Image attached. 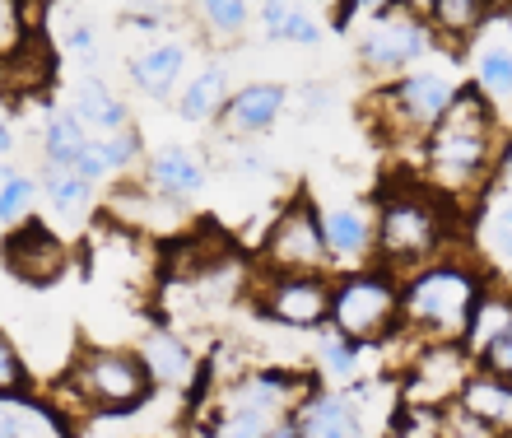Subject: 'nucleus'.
<instances>
[{
    "label": "nucleus",
    "mask_w": 512,
    "mask_h": 438,
    "mask_svg": "<svg viewBox=\"0 0 512 438\" xmlns=\"http://www.w3.org/2000/svg\"><path fill=\"white\" fill-rule=\"evenodd\" d=\"M84 140L89 131L80 126V117L70 108H52L42 117V164L47 168H70L75 164V154L84 150Z\"/></svg>",
    "instance_id": "bb28decb"
},
{
    "label": "nucleus",
    "mask_w": 512,
    "mask_h": 438,
    "mask_svg": "<svg viewBox=\"0 0 512 438\" xmlns=\"http://www.w3.org/2000/svg\"><path fill=\"white\" fill-rule=\"evenodd\" d=\"M10 150H14V131H10V122L0 117V159H5Z\"/></svg>",
    "instance_id": "c03bdc74"
},
{
    "label": "nucleus",
    "mask_w": 512,
    "mask_h": 438,
    "mask_svg": "<svg viewBox=\"0 0 512 438\" xmlns=\"http://www.w3.org/2000/svg\"><path fill=\"white\" fill-rule=\"evenodd\" d=\"M475 355L461 341H419L401 378V411H443L471 378Z\"/></svg>",
    "instance_id": "1a4fd4ad"
},
{
    "label": "nucleus",
    "mask_w": 512,
    "mask_h": 438,
    "mask_svg": "<svg viewBox=\"0 0 512 438\" xmlns=\"http://www.w3.org/2000/svg\"><path fill=\"white\" fill-rule=\"evenodd\" d=\"M475 89L494 103V108H512V47L508 42H489L475 56Z\"/></svg>",
    "instance_id": "cd10ccee"
},
{
    "label": "nucleus",
    "mask_w": 512,
    "mask_h": 438,
    "mask_svg": "<svg viewBox=\"0 0 512 438\" xmlns=\"http://www.w3.org/2000/svg\"><path fill=\"white\" fill-rule=\"evenodd\" d=\"M322 238L331 271H354L373 261V210L368 206H331L322 210Z\"/></svg>",
    "instance_id": "2eb2a0df"
},
{
    "label": "nucleus",
    "mask_w": 512,
    "mask_h": 438,
    "mask_svg": "<svg viewBox=\"0 0 512 438\" xmlns=\"http://www.w3.org/2000/svg\"><path fill=\"white\" fill-rule=\"evenodd\" d=\"M135 355H140V364H145V373H149V383L154 387H173V392H182V387H191V378H196V355H191V345L168 327L145 331L140 345H135Z\"/></svg>",
    "instance_id": "a211bd4d"
},
{
    "label": "nucleus",
    "mask_w": 512,
    "mask_h": 438,
    "mask_svg": "<svg viewBox=\"0 0 512 438\" xmlns=\"http://www.w3.org/2000/svg\"><path fill=\"white\" fill-rule=\"evenodd\" d=\"M70 168H75L84 182H94V187H98V182H108L112 168H108V154H103V140H98V136L84 140V150L75 154V164H70Z\"/></svg>",
    "instance_id": "4c0bfd02"
},
{
    "label": "nucleus",
    "mask_w": 512,
    "mask_h": 438,
    "mask_svg": "<svg viewBox=\"0 0 512 438\" xmlns=\"http://www.w3.org/2000/svg\"><path fill=\"white\" fill-rule=\"evenodd\" d=\"M433 415H438V411H433ZM433 415L429 411H401V420H396V429H391L387 438H438Z\"/></svg>",
    "instance_id": "58836bf2"
},
{
    "label": "nucleus",
    "mask_w": 512,
    "mask_h": 438,
    "mask_svg": "<svg viewBox=\"0 0 512 438\" xmlns=\"http://www.w3.org/2000/svg\"><path fill=\"white\" fill-rule=\"evenodd\" d=\"M163 257H168V271H173L177 280H205V275L219 271V261L229 257V243H224L215 229H196V233L173 238Z\"/></svg>",
    "instance_id": "5701e85b"
},
{
    "label": "nucleus",
    "mask_w": 512,
    "mask_h": 438,
    "mask_svg": "<svg viewBox=\"0 0 512 438\" xmlns=\"http://www.w3.org/2000/svg\"><path fill=\"white\" fill-rule=\"evenodd\" d=\"M457 89L461 84L452 70L419 61L415 70H405L396 80H382V89L373 94V108H378V122L387 126L391 140H415L419 145L433 131V122L447 112Z\"/></svg>",
    "instance_id": "0eeeda50"
},
{
    "label": "nucleus",
    "mask_w": 512,
    "mask_h": 438,
    "mask_svg": "<svg viewBox=\"0 0 512 438\" xmlns=\"http://www.w3.org/2000/svg\"><path fill=\"white\" fill-rule=\"evenodd\" d=\"M494 10H512V0H494Z\"/></svg>",
    "instance_id": "49530a36"
},
{
    "label": "nucleus",
    "mask_w": 512,
    "mask_h": 438,
    "mask_svg": "<svg viewBox=\"0 0 512 438\" xmlns=\"http://www.w3.org/2000/svg\"><path fill=\"white\" fill-rule=\"evenodd\" d=\"M503 112L489 103L475 84H461L447 112L433 122V131L424 145V168L419 178L429 182L438 196H447L452 206L461 201H480L499 178V159H503Z\"/></svg>",
    "instance_id": "f257e3e1"
},
{
    "label": "nucleus",
    "mask_w": 512,
    "mask_h": 438,
    "mask_svg": "<svg viewBox=\"0 0 512 438\" xmlns=\"http://www.w3.org/2000/svg\"><path fill=\"white\" fill-rule=\"evenodd\" d=\"M410 5H419V10H424V0H410Z\"/></svg>",
    "instance_id": "de8ad7c7"
},
{
    "label": "nucleus",
    "mask_w": 512,
    "mask_h": 438,
    "mask_svg": "<svg viewBox=\"0 0 512 438\" xmlns=\"http://www.w3.org/2000/svg\"><path fill=\"white\" fill-rule=\"evenodd\" d=\"M256 24L266 33V42H289V47H317L322 42V19L303 5V0H261L256 5Z\"/></svg>",
    "instance_id": "4be33fe9"
},
{
    "label": "nucleus",
    "mask_w": 512,
    "mask_h": 438,
    "mask_svg": "<svg viewBox=\"0 0 512 438\" xmlns=\"http://www.w3.org/2000/svg\"><path fill=\"white\" fill-rule=\"evenodd\" d=\"M457 406L466 415H475L485 429H494L499 438L512 434V378H499V373H489L475 364L471 378H466L457 392Z\"/></svg>",
    "instance_id": "6ab92c4d"
},
{
    "label": "nucleus",
    "mask_w": 512,
    "mask_h": 438,
    "mask_svg": "<svg viewBox=\"0 0 512 438\" xmlns=\"http://www.w3.org/2000/svg\"><path fill=\"white\" fill-rule=\"evenodd\" d=\"M471 247L480 271L512 285V196L508 201H485V210L471 224Z\"/></svg>",
    "instance_id": "f3484780"
},
{
    "label": "nucleus",
    "mask_w": 512,
    "mask_h": 438,
    "mask_svg": "<svg viewBox=\"0 0 512 438\" xmlns=\"http://www.w3.org/2000/svg\"><path fill=\"white\" fill-rule=\"evenodd\" d=\"M42 201L38 182L28 178L24 168L14 164H0V224L10 229V224H24V219H33V206Z\"/></svg>",
    "instance_id": "c85d7f7f"
},
{
    "label": "nucleus",
    "mask_w": 512,
    "mask_h": 438,
    "mask_svg": "<svg viewBox=\"0 0 512 438\" xmlns=\"http://www.w3.org/2000/svg\"><path fill=\"white\" fill-rule=\"evenodd\" d=\"M508 438H512V434H508Z\"/></svg>",
    "instance_id": "09e8293b"
},
{
    "label": "nucleus",
    "mask_w": 512,
    "mask_h": 438,
    "mask_svg": "<svg viewBox=\"0 0 512 438\" xmlns=\"http://www.w3.org/2000/svg\"><path fill=\"white\" fill-rule=\"evenodd\" d=\"M229 168H233V173H243V178H266V173H270L266 154H256V150H233Z\"/></svg>",
    "instance_id": "a19ab883"
},
{
    "label": "nucleus",
    "mask_w": 512,
    "mask_h": 438,
    "mask_svg": "<svg viewBox=\"0 0 512 438\" xmlns=\"http://www.w3.org/2000/svg\"><path fill=\"white\" fill-rule=\"evenodd\" d=\"M499 173H512V140H503V159H499Z\"/></svg>",
    "instance_id": "a18cd8bd"
},
{
    "label": "nucleus",
    "mask_w": 512,
    "mask_h": 438,
    "mask_svg": "<svg viewBox=\"0 0 512 438\" xmlns=\"http://www.w3.org/2000/svg\"><path fill=\"white\" fill-rule=\"evenodd\" d=\"M38 192L52 206V215L66 219V224H80V219L94 215V182H84L75 168H47Z\"/></svg>",
    "instance_id": "a878e982"
},
{
    "label": "nucleus",
    "mask_w": 512,
    "mask_h": 438,
    "mask_svg": "<svg viewBox=\"0 0 512 438\" xmlns=\"http://www.w3.org/2000/svg\"><path fill=\"white\" fill-rule=\"evenodd\" d=\"M159 387L149 383L145 364L122 345H80L70 355L66 373L52 387V411L61 420H89V415H135Z\"/></svg>",
    "instance_id": "7ed1b4c3"
},
{
    "label": "nucleus",
    "mask_w": 512,
    "mask_h": 438,
    "mask_svg": "<svg viewBox=\"0 0 512 438\" xmlns=\"http://www.w3.org/2000/svg\"><path fill=\"white\" fill-rule=\"evenodd\" d=\"M66 47L84 66H98V61H103V38H98V28L89 24V19H75V24L66 28Z\"/></svg>",
    "instance_id": "e433bc0d"
},
{
    "label": "nucleus",
    "mask_w": 512,
    "mask_h": 438,
    "mask_svg": "<svg viewBox=\"0 0 512 438\" xmlns=\"http://www.w3.org/2000/svg\"><path fill=\"white\" fill-rule=\"evenodd\" d=\"M196 5V19H201L215 38H243L247 24H252V5L247 0H191Z\"/></svg>",
    "instance_id": "c756f323"
},
{
    "label": "nucleus",
    "mask_w": 512,
    "mask_h": 438,
    "mask_svg": "<svg viewBox=\"0 0 512 438\" xmlns=\"http://www.w3.org/2000/svg\"><path fill=\"white\" fill-rule=\"evenodd\" d=\"M0 257H5V271L28 289H52L70 271V247L61 243V233H52L38 219L10 224L5 243H0Z\"/></svg>",
    "instance_id": "9b49d317"
},
{
    "label": "nucleus",
    "mask_w": 512,
    "mask_h": 438,
    "mask_svg": "<svg viewBox=\"0 0 512 438\" xmlns=\"http://www.w3.org/2000/svg\"><path fill=\"white\" fill-rule=\"evenodd\" d=\"M266 438H303L298 434V425H294V415H284V420H275V425L266 429Z\"/></svg>",
    "instance_id": "37998d69"
},
{
    "label": "nucleus",
    "mask_w": 512,
    "mask_h": 438,
    "mask_svg": "<svg viewBox=\"0 0 512 438\" xmlns=\"http://www.w3.org/2000/svg\"><path fill=\"white\" fill-rule=\"evenodd\" d=\"M359 350H364V345L345 341L340 331L326 327L322 345H317V364H322L326 383H354V373H359Z\"/></svg>",
    "instance_id": "7c9ffc66"
},
{
    "label": "nucleus",
    "mask_w": 512,
    "mask_h": 438,
    "mask_svg": "<svg viewBox=\"0 0 512 438\" xmlns=\"http://www.w3.org/2000/svg\"><path fill=\"white\" fill-rule=\"evenodd\" d=\"M284 108H289V89L275 80H256V84L233 89L224 112H219V126H224V136H233V140H256L280 122Z\"/></svg>",
    "instance_id": "4468645a"
},
{
    "label": "nucleus",
    "mask_w": 512,
    "mask_h": 438,
    "mask_svg": "<svg viewBox=\"0 0 512 438\" xmlns=\"http://www.w3.org/2000/svg\"><path fill=\"white\" fill-rule=\"evenodd\" d=\"M28 38V14L24 0H0V61Z\"/></svg>",
    "instance_id": "c9c22d12"
},
{
    "label": "nucleus",
    "mask_w": 512,
    "mask_h": 438,
    "mask_svg": "<svg viewBox=\"0 0 512 438\" xmlns=\"http://www.w3.org/2000/svg\"><path fill=\"white\" fill-rule=\"evenodd\" d=\"M326 327L340 331L354 345H378L401 327V275L368 261L331 280V308Z\"/></svg>",
    "instance_id": "39448f33"
},
{
    "label": "nucleus",
    "mask_w": 512,
    "mask_h": 438,
    "mask_svg": "<svg viewBox=\"0 0 512 438\" xmlns=\"http://www.w3.org/2000/svg\"><path fill=\"white\" fill-rule=\"evenodd\" d=\"M489 275L475 261L438 257L401 275V336L415 341H466L475 308L485 299Z\"/></svg>",
    "instance_id": "20e7f679"
},
{
    "label": "nucleus",
    "mask_w": 512,
    "mask_h": 438,
    "mask_svg": "<svg viewBox=\"0 0 512 438\" xmlns=\"http://www.w3.org/2000/svg\"><path fill=\"white\" fill-rule=\"evenodd\" d=\"M205 159L187 145H163V150L145 154V164H140V182L154 187L159 196H173V201H187V196H201L205 187Z\"/></svg>",
    "instance_id": "dca6fc26"
},
{
    "label": "nucleus",
    "mask_w": 512,
    "mask_h": 438,
    "mask_svg": "<svg viewBox=\"0 0 512 438\" xmlns=\"http://www.w3.org/2000/svg\"><path fill=\"white\" fill-rule=\"evenodd\" d=\"M424 19L438 38L466 42L494 19V0H424Z\"/></svg>",
    "instance_id": "393cba45"
},
{
    "label": "nucleus",
    "mask_w": 512,
    "mask_h": 438,
    "mask_svg": "<svg viewBox=\"0 0 512 438\" xmlns=\"http://www.w3.org/2000/svg\"><path fill=\"white\" fill-rule=\"evenodd\" d=\"M0 438H66V429L52 406L33 401L28 392H5L0 397Z\"/></svg>",
    "instance_id": "b1692460"
},
{
    "label": "nucleus",
    "mask_w": 512,
    "mask_h": 438,
    "mask_svg": "<svg viewBox=\"0 0 512 438\" xmlns=\"http://www.w3.org/2000/svg\"><path fill=\"white\" fill-rule=\"evenodd\" d=\"M5 392H28V364H24V350L14 345V336L0 331V397Z\"/></svg>",
    "instance_id": "f704fd0d"
},
{
    "label": "nucleus",
    "mask_w": 512,
    "mask_h": 438,
    "mask_svg": "<svg viewBox=\"0 0 512 438\" xmlns=\"http://www.w3.org/2000/svg\"><path fill=\"white\" fill-rule=\"evenodd\" d=\"M126 75H131L135 94L154 98V103H168L177 94V84L187 75V42L168 38V33H154L126 56Z\"/></svg>",
    "instance_id": "f8f14e48"
},
{
    "label": "nucleus",
    "mask_w": 512,
    "mask_h": 438,
    "mask_svg": "<svg viewBox=\"0 0 512 438\" xmlns=\"http://www.w3.org/2000/svg\"><path fill=\"white\" fill-rule=\"evenodd\" d=\"M475 364L489 369V373H499V378H512V317L489 336L485 345H480V350H475Z\"/></svg>",
    "instance_id": "72a5a7b5"
},
{
    "label": "nucleus",
    "mask_w": 512,
    "mask_h": 438,
    "mask_svg": "<svg viewBox=\"0 0 512 438\" xmlns=\"http://www.w3.org/2000/svg\"><path fill=\"white\" fill-rule=\"evenodd\" d=\"M256 308L294 331L326 327V308H331V275L326 271H294V275H270L261 271L256 285Z\"/></svg>",
    "instance_id": "9d476101"
},
{
    "label": "nucleus",
    "mask_w": 512,
    "mask_h": 438,
    "mask_svg": "<svg viewBox=\"0 0 512 438\" xmlns=\"http://www.w3.org/2000/svg\"><path fill=\"white\" fill-rule=\"evenodd\" d=\"M452 238H457V206L424 178L391 182L373 210V261L396 275L447 257Z\"/></svg>",
    "instance_id": "f03ea898"
},
{
    "label": "nucleus",
    "mask_w": 512,
    "mask_h": 438,
    "mask_svg": "<svg viewBox=\"0 0 512 438\" xmlns=\"http://www.w3.org/2000/svg\"><path fill=\"white\" fill-rule=\"evenodd\" d=\"M433 47H438V33L419 14V5H410V0H382L378 10H373V19L359 28L354 56H359L368 80H396L405 70H415L419 61H429Z\"/></svg>",
    "instance_id": "423d86ee"
},
{
    "label": "nucleus",
    "mask_w": 512,
    "mask_h": 438,
    "mask_svg": "<svg viewBox=\"0 0 512 438\" xmlns=\"http://www.w3.org/2000/svg\"><path fill=\"white\" fill-rule=\"evenodd\" d=\"M275 425L270 415H261L256 406H243V401H229L215 420V434L219 438H266V429Z\"/></svg>",
    "instance_id": "473e14b6"
},
{
    "label": "nucleus",
    "mask_w": 512,
    "mask_h": 438,
    "mask_svg": "<svg viewBox=\"0 0 512 438\" xmlns=\"http://www.w3.org/2000/svg\"><path fill=\"white\" fill-rule=\"evenodd\" d=\"M70 112L80 117V126L89 131V136H112V131L131 126V108H126V98L117 94L108 80H98V75H89V80L75 84V94H70Z\"/></svg>",
    "instance_id": "aec40b11"
},
{
    "label": "nucleus",
    "mask_w": 512,
    "mask_h": 438,
    "mask_svg": "<svg viewBox=\"0 0 512 438\" xmlns=\"http://www.w3.org/2000/svg\"><path fill=\"white\" fill-rule=\"evenodd\" d=\"M229 94H233L229 66L210 61V66H201L187 84H177V112H182V122H191V126H210V122H219Z\"/></svg>",
    "instance_id": "412c9836"
},
{
    "label": "nucleus",
    "mask_w": 512,
    "mask_h": 438,
    "mask_svg": "<svg viewBox=\"0 0 512 438\" xmlns=\"http://www.w3.org/2000/svg\"><path fill=\"white\" fill-rule=\"evenodd\" d=\"M103 140V154H108V168L112 178H122V173H135V168L145 164V136H140V126H122V131H112V136H98Z\"/></svg>",
    "instance_id": "2f4dec72"
},
{
    "label": "nucleus",
    "mask_w": 512,
    "mask_h": 438,
    "mask_svg": "<svg viewBox=\"0 0 512 438\" xmlns=\"http://www.w3.org/2000/svg\"><path fill=\"white\" fill-rule=\"evenodd\" d=\"M326 103H331V94H326L322 84H312V89H303V108H308V112H322Z\"/></svg>",
    "instance_id": "79ce46f5"
},
{
    "label": "nucleus",
    "mask_w": 512,
    "mask_h": 438,
    "mask_svg": "<svg viewBox=\"0 0 512 438\" xmlns=\"http://www.w3.org/2000/svg\"><path fill=\"white\" fill-rule=\"evenodd\" d=\"M261 271L270 275H294V271H331L322 238V210L312 206V196H289L280 215L270 219L266 238H261Z\"/></svg>",
    "instance_id": "6e6552de"
},
{
    "label": "nucleus",
    "mask_w": 512,
    "mask_h": 438,
    "mask_svg": "<svg viewBox=\"0 0 512 438\" xmlns=\"http://www.w3.org/2000/svg\"><path fill=\"white\" fill-rule=\"evenodd\" d=\"M303 5H317L322 14H331L336 28H350V19L364 10V0H303Z\"/></svg>",
    "instance_id": "ea45409f"
},
{
    "label": "nucleus",
    "mask_w": 512,
    "mask_h": 438,
    "mask_svg": "<svg viewBox=\"0 0 512 438\" xmlns=\"http://www.w3.org/2000/svg\"><path fill=\"white\" fill-rule=\"evenodd\" d=\"M294 425L303 438H364V406L340 387L312 383L294 406Z\"/></svg>",
    "instance_id": "ddd939ff"
}]
</instances>
